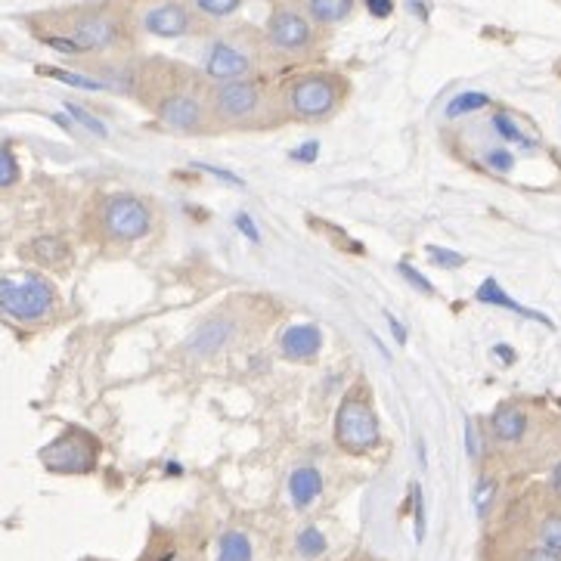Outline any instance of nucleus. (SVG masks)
Here are the masks:
<instances>
[{
	"instance_id": "obj_1",
	"label": "nucleus",
	"mask_w": 561,
	"mask_h": 561,
	"mask_svg": "<svg viewBox=\"0 0 561 561\" xmlns=\"http://www.w3.org/2000/svg\"><path fill=\"white\" fill-rule=\"evenodd\" d=\"M335 444L351 456H366L382 444V425L366 388H351L341 397L335 410Z\"/></svg>"
},
{
	"instance_id": "obj_2",
	"label": "nucleus",
	"mask_w": 561,
	"mask_h": 561,
	"mask_svg": "<svg viewBox=\"0 0 561 561\" xmlns=\"http://www.w3.org/2000/svg\"><path fill=\"white\" fill-rule=\"evenodd\" d=\"M56 289L38 273L0 276V310L19 323H38L53 314Z\"/></svg>"
},
{
	"instance_id": "obj_3",
	"label": "nucleus",
	"mask_w": 561,
	"mask_h": 561,
	"mask_svg": "<svg viewBox=\"0 0 561 561\" xmlns=\"http://www.w3.org/2000/svg\"><path fill=\"white\" fill-rule=\"evenodd\" d=\"M211 118L221 124H255L264 112V87L258 81L236 78V81H221L211 90Z\"/></svg>"
},
{
	"instance_id": "obj_4",
	"label": "nucleus",
	"mask_w": 561,
	"mask_h": 561,
	"mask_svg": "<svg viewBox=\"0 0 561 561\" xmlns=\"http://www.w3.org/2000/svg\"><path fill=\"white\" fill-rule=\"evenodd\" d=\"M341 103V81L323 72L301 75L286 90V106L298 121H323Z\"/></svg>"
},
{
	"instance_id": "obj_5",
	"label": "nucleus",
	"mask_w": 561,
	"mask_h": 561,
	"mask_svg": "<svg viewBox=\"0 0 561 561\" xmlns=\"http://www.w3.org/2000/svg\"><path fill=\"white\" fill-rule=\"evenodd\" d=\"M100 441L90 431L69 428L41 450V462L56 475H87L97 469Z\"/></svg>"
},
{
	"instance_id": "obj_6",
	"label": "nucleus",
	"mask_w": 561,
	"mask_h": 561,
	"mask_svg": "<svg viewBox=\"0 0 561 561\" xmlns=\"http://www.w3.org/2000/svg\"><path fill=\"white\" fill-rule=\"evenodd\" d=\"M103 230L112 242H137L152 230V208L134 193H115L103 202Z\"/></svg>"
},
{
	"instance_id": "obj_7",
	"label": "nucleus",
	"mask_w": 561,
	"mask_h": 561,
	"mask_svg": "<svg viewBox=\"0 0 561 561\" xmlns=\"http://www.w3.org/2000/svg\"><path fill=\"white\" fill-rule=\"evenodd\" d=\"M267 44L276 53H304L314 44V22L295 10H276L267 22Z\"/></svg>"
},
{
	"instance_id": "obj_8",
	"label": "nucleus",
	"mask_w": 561,
	"mask_h": 561,
	"mask_svg": "<svg viewBox=\"0 0 561 561\" xmlns=\"http://www.w3.org/2000/svg\"><path fill=\"white\" fill-rule=\"evenodd\" d=\"M155 118L171 131L199 134L208 124V109L193 97V93H168V97L155 103Z\"/></svg>"
},
{
	"instance_id": "obj_9",
	"label": "nucleus",
	"mask_w": 561,
	"mask_h": 561,
	"mask_svg": "<svg viewBox=\"0 0 561 561\" xmlns=\"http://www.w3.org/2000/svg\"><path fill=\"white\" fill-rule=\"evenodd\" d=\"M255 69V59L248 56L239 44L233 41H214L205 53V75L211 81H236V78H248Z\"/></svg>"
},
{
	"instance_id": "obj_10",
	"label": "nucleus",
	"mask_w": 561,
	"mask_h": 561,
	"mask_svg": "<svg viewBox=\"0 0 561 561\" xmlns=\"http://www.w3.org/2000/svg\"><path fill=\"white\" fill-rule=\"evenodd\" d=\"M143 28L152 38H183L193 28V13L186 4L165 0V4H155L143 13Z\"/></svg>"
},
{
	"instance_id": "obj_11",
	"label": "nucleus",
	"mask_w": 561,
	"mask_h": 561,
	"mask_svg": "<svg viewBox=\"0 0 561 561\" xmlns=\"http://www.w3.org/2000/svg\"><path fill=\"white\" fill-rule=\"evenodd\" d=\"M121 38V28L109 13H87L75 19L72 25V41L84 50H109Z\"/></svg>"
},
{
	"instance_id": "obj_12",
	"label": "nucleus",
	"mask_w": 561,
	"mask_h": 561,
	"mask_svg": "<svg viewBox=\"0 0 561 561\" xmlns=\"http://www.w3.org/2000/svg\"><path fill=\"white\" fill-rule=\"evenodd\" d=\"M279 351L292 363H310L323 351V329L314 323H295L279 332Z\"/></svg>"
},
{
	"instance_id": "obj_13",
	"label": "nucleus",
	"mask_w": 561,
	"mask_h": 561,
	"mask_svg": "<svg viewBox=\"0 0 561 561\" xmlns=\"http://www.w3.org/2000/svg\"><path fill=\"white\" fill-rule=\"evenodd\" d=\"M233 332H236V323L230 317H211L190 335L186 351H190L193 357H214L217 351H224V345L233 338Z\"/></svg>"
},
{
	"instance_id": "obj_14",
	"label": "nucleus",
	"mask_w": 561,
	"mask_h": 561,
	"mask_svg": "<svg viewBox=\"0 0 561 561\" xmlns=\"http://www.w3.org/2000/svg\"><path fill=\"white\" fill-rule=\"evenodd\" d=\"M527 425H531L527 422V413L521 407H515V403H503V407H496L490 416V428L496 434V441H503V444L524 441Z\"/></svg>"
},
{
	"instance_id": "obj_15",
	"label": "nucleus",
	"mask_w": 561,
	"mask_h": 561,
	"mask_svg": "<svg viewBox=\"0 0 561 561\" xmlns=\"http://www.w3.org/2000/svg\"><path fill=\"white\" fill-rule=\"evenodd\" d=\"M323 493V475L314 469V465H301L289 475V496L295 509H310Z\"/></svg>"
},
{
	"instance_id": "obj_16",
	"label": "nucleus",
	"mask_w": 561,
	"mask_h": 561,
	"mask_svg": "<svg viewBox=\"0 0 561 561\" xmlns=\"http://www.w3.org/2000/svg\"><path fill=\"white\" fill-rule=\"evenodd\" d=\"M475 298H478L481 304L506 307V310H512V314H521V317H531V320H537V323H543V326H552V323H549V317L537 314V310H531V307H521V304H518L515 298H509V295L503 292V286L496 283V279H484V283H481V289L475 292Z\"/></svg>"
},
{
	"instance_id": "obj_17",
	"label": "nucleus",
	"mask_w": 561,
	"mask_h": 561,
	"mask_svg": "<svg viewBox=\"0 0 561 561\" xmlns=\"http://www.w3.org/2000/svg\"><path fill=\"white\" fill-rule=\"evenodd\" d=\"M354 13V0H307V16L317 25L345 22Z\"/></svg>"
},
{
	"instance_id": "obj_18",
	"label": "nucleus",
	"mask_w": 561,
	"mask_h": 561,
	"mask_svg": "<svg viewBox=\"0 0 561 561\" xmlns=\"http://www.w3.org/2000/svg\"><path fill=\"white\" fill-rule=\"evenodd\" d=\"M28 252L35 255V261H41L47 267H62V264H69V258H72V248L62 242L59 236H38L35 242L28 245Z\"/></svg>"
},
{
	"instance_id": "obj_19",
	"label": "nucleus",
	"mask_w": 561,
	"mask_h": 561,
	"mask_svg": "<svg viewBox=\"0 0 561 561\" xmlns=\"http://www.w3.org/2000/svg\"><path fill=\"white\" fill-rule=\"evenodd\" d=\"M255 546L242 531H227L217 543V561H252Z\"/></svg>"
},
{
	"instance_id": "obj_20",
	"label": "nucleus",
	"mask_w": 561,
	"mask_h": 561,
	"mask_svg": "<svg viewBox=\"0 0 561 561\" xmlns=\"http://www.w3.org/2000/svg\"><path fill=\"white\" fill-rule=\"evenodd\" d=\"M484 106H490L487 93H481V90H465V93H459V97H453V100L447 103L444 115H447V118H462V115H472V112L484 109Z\"/></svg>"
},
{
	"instance_id": "obj_21",
	"label": "nucleus",
	"mask_w": 561,
	"mask_h": 561,
	"mask_svg": "<svg viewBox=\"0 0 561 561\" xmlns=\"http://www.w3.org/2000/svg\"><path fill=\"white\" fill-rule=\"evenodd\" d=\"M295 549H298V555L301 558H320V555H326V549H329V540H326V534L320 531V527H304V531L298 534V540H295Z\"/></svg>"
},
{
	"instance_id": "obj_22",
	"label": "nucleus",
	"mask_w": 561,
	"mask_h": 561,
	"mask_svg": "<svg viewBox=\"0 0 561 561\" xmlns=\"http://www.w3.org/2000/svg\"><path fill=\"white\" fill-rule=\"evenodd\" d=\"M493 128H496V134H500L503 140H509V143H518V146H537V140L534 137H527L518 124H515V118L509 115V112H496L493 115Z\"/></svg>"
},
{
	"instance_id": "obj_23",
	"label": "nucleus",
	"mask_w": 561,
	"mask_h": 561,
	"mask_svg": "<svg viewBox=\"0 0 561 561\" xmlns=\"http://www.w3.org/2000/svg\"><path fill=\"white\" fill-rule=\"evenodd\" d=\"M537 537H540V546L561 555V512H549L540 527H537Z\"/></svg>"
},
{
	"instance_id": "obj_24",
	"label": "nucleus",
	"mask_w": 561,
	"mask_h": 561,
	"mask_svg": "<svg viewBox=\"0 0 561 561\" xmlns=\"http://www.w3.org/2000/svg\"><path fill=\"white\" fill-rule=\"evenodd\" d=\"M193 7L208 19H227L242 7V0H193Z\"/></svg>"
},
{
	"instance_id": "obj_25",
	"label": "nucleus",
	"mask_w": 561,
	"mask_h": 561,
	"mask_svg": "<svg viewBox=\"0 0 561 561\" xmlns=\"http://www.w3.org/2000/svg\"><path fill=\"white\" fill-rule=\"evenodd\" d=\"M38 72H41V75H47V78H56V81H62V84H69V87H81V90H103V87H106V84L93 81V78H87V75L62 72V69H50V66H41Z\"/></svg>"
},
{
	"instance_id": "obj_26",
	"label": "nucleus",
	"mask_w": 561,
	"mask_h": 561,
	"mask_svg": "<svg viewBox=\"0 0 561 561\" xmlns=\"http://www.w3.org/2000/svg\"><path fill=\"white\" fill-rule=\"evenodd\" d=\"M66 112L81 124V128L84 131H90L93 137H106L109 134V128H106V124L97 118V115H93V112H87L84 106H78V103H66Z\"/></svg>"
},
{
	"instance_id": "obj_27",
	"label": "nucleus",
	"mask_w": 561,
	"mask_h": 561,
	"mask_svg": "<svg viewBox=\"0 0 561 561\" xmlns=\"http://www.w3.org/2000/svg\"><path fill=\"white\" fill-rule=\"evenodd\" d=\"M19 180V162L10 146H0V190H7Z\"/></svg>"
},
{
	"instance_id": "obj_28",
	"label": "nucleus",
	"mask_w": 561,
	"mask_h": 561,
	"mask_svg": "<svg viewBox=\"0 0 561 561\" xmlns=\"http://www.w3.org/2000/svg\"><path fill=\"white\" fill-rule=\"evenodd\" d=\"M428 258L438 267H444V270H456V267L465 264V255L450 252V248H441V245H428Z\"/></svg>"
},
{
	"instance_id": "obj_29",
	"label": "nucleus",
	"mask_w": 561,
	"mask_h": 561,
	"mask_svg": "<svg viewBox=\"0 0 561 561\" xmlns=\"http://www.w3.org/2000/svg\"><path fill=\"white\" fill-rule=\"evenodd\" d=\"M493 496H496V481H493V478H481L478 487H475V512H478L481 518L490 512Z\"/></svg>"
},
{
	"instance_id": "obj_30",
	"label": "nucleus",
	"mask_w": 561,
	"mask_h": 561,
	"mask_svg": "<svg viewBox=\"0 0 561 561\" xmlns=\"http://www.w3.org/2000/svg\"><path fill=\"white\" fill-rule=\"evenodd\" d=\"M397 270H400V276L407 279V283H410L413 289H419L422 295H434V286L428 283V279H425V276H422V273H419V270H416L413 264L400 261V264H397Z\"/></svg>"
},
{
	"instance_id": "obj_31",
	"label": "nucleus",
	"mask_w": 561,
	"mask_h": 561,
	"mask_svg": "<svg viewBox=\"0 0 561 561\" xmlns=\"http://www.w3.org/2000/svg\"><path fill=\"white\" fill-rule=\"evenodd\" d=\"M484 165L493 168V171H500V174H509V171L515 168V155L506 152V149H490V152L484 155Z\"/></svg>"
},
{
	"instance_id": "obj_32",
	"label": "nucleus",
	"mask_w": 561,
	"mask_h": 561,
	"mask_svg": "<svg viewBox=\"0 0 561 561\" xmlns=\"http://www.w3.org/2000/svg\"><path fill=\"white\" fill-rule=\"evenodd\" d=\"M413 515H416V540L422 543L425 540V496L419 484H413Z\"/></svg>"
},
{
	"instance_id": "obj_33",
	"label": "nucleus",
	"mask_w": 561,
	"mask_h": 561,
	"mask_svg": "<svg viewBox=\"0 0 561 561\" xmlns=\"http://www.w3.org/2000/svg\"><path fill=\"white\" fill-rule=\"evenodd\" d=\"M317 155H320V143H317V140H310V143H301L298 149H292V152H289V159L310 165V162H317Z\"/></svg>"
},
{
	"instance_id": "obj_34",
	"label": "nucleus",
	"mask_w": 561,
	"mask_h": 561,
	"mask_svg": "<svg viewBox=\"0 0 561 561\" xmlns=\"http://www.w3.org/2000/svg\"><path fill=\"white\" fill-rule=\"evenodd\" d=\"M465 450L472 459H481V438H478V425L472 419H465Z\"/></svg>"
},
{
	"instance_id": "obj_35",
	"label": "nucleus",
	"mask_w": 561,
	"mask_h": 561,
	"mask_svg": "<svg viewBox=\"0 0 561 561\" xmlns=\"http://www.w3.org/2000/svg\"><path fill=\"white\" fill-rule=\"evenodd\" d=\"M233 224L242 230V236L248 239V242H261V233H258V227H255V221H252V217H248L245 211H239L236 217H233Z\"/></svg>"
},
{
	"instance_id": "obj_36",
	"label": "nucleus",
	"mask_w": 561,
	"mask_h": 561,
	"mask_svg": "<svg viewBox=\"0 0 561 561\" xmlns=\"http://www.w3.org/2000/svg\"><path fill=\"white\" fill-rule=\"evenodd\" d=\"M363 7L369 10V16L388 19V16L394 13V0H363Z\"/></svg>"
},
{
	"instance_id": "obj_37",
	"label": "nucleus",
	"mask_w": 561,
	"mask_h": 561,
	"mask_svg": "<svg viewBox=\"0 0 561 561\" xmlns=\"http://www.w3.org/2000/svg\"><path fill=\"white\" fill-rule=\"evenodd\" d=\"M193 168H199V171H205V174H214V177H221V180H227V183H233V186H245L242 177H236V174H230V171H224V168L202 165V162H193Z\"/></svg>"
},
{
	"instance_id": "obj_38",
	"label": "nucleus",
	"mask_w": 561,
	"mask_h": 561,
	"mask_svg": "<svg viewBox=\"0 0 561 561\" xmlns=\"http://www.w3.org/2000/svg\"><path fill=\"white\" fill-rule=\"evenodd\" d=\"M521 561H561V555H555V552H549L543 546H534V549H527L521 555Z\"/></svg>"
},
{
	"instance_id": "obj_39",
	"label": "nucleus",
	"mask_w": 561,
	"mask_h": 561,
	"mask_svg": "<svg viewBox=\"0 0 561 561\" xmlns=\"http://www.w3.org/2000/svg\"><path fill=\"white\" fill-rule=\"evenodd\" d=\"M44 44L53 50H62V53H81V47L72 38H44Z\"/></svg>"
},
{
	"instance_id": "obj_40",
	"label": "nucleus",
	"mask_w": 561,
	"mask_h": 561,
	"mask_svg": "<svg viewBox=\"0 0 561 561\" xmlns=\"http://www.w3.org/2000/svg\"><path fill=\"white\" fill-rule=\"evenodd\" d=\"M388 323H391V332H394V338L400 341V345H403V341H407V329H403V323L394 317V314H388Z\"/></svg>"
},
{
	"instance_id": "obj_41",
	"label": "nucleus",
	"mask_w": 561,
	"mask_h": 561,
	"mask_svg": "<svg viewBox=\"0 0 561 561\" xmlns=\"http://www.w3.org/2000/svg\"><path fill=\"white\" fill-rule=\"evenodd\" d=\"M493 354H496V360H503L506 366H509V363H515V351H512L509 345H496V348H493Z\"/></svg>"
},
{
	"instance_id": "obj_42",
	"label": "nucleus",
	"mask_w": 561,
	"mask_h": 561,
	"mask_svg": "<svg viewBox=\"0 0 561 561\" xmlns=\"http://www.w3.org/2000/svg\"><path fill=\"white\" fill-rule=\"evenodd\" d=\"M549 487H552V493H555V496H561V462L555 465L552 475H549Z\"/></svg>"
}]
</instances>
